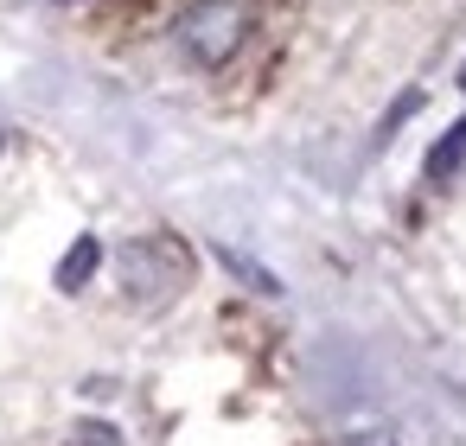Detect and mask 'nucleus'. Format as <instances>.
<instances>
[{
	"label": "nucleus",
	"instance_id": "f257e3e1",
	"mask_svg": "<svg viewBox=\"0 0 466 446\" xmlns=\"http://www.w3.org/2000/svg\"><path fill=\"white\" fill-rule=\"evenodd\" d=\"M116 274H122V300H128V306L160 312V306H173V300L192 287V249H186L173 230H147V236H128V243H122Z\"/></svg>",
	"mask_w": 466,
	"mask_h": 446
},
{
	"label": "nucleus",
	"instance_id": "f03ea898",
	"mask_svg": "<svg viewBox=\"0 0 466 446\" xmlns=\"http://www.w3.org/2000/svg\"><path fill=\"white\" fill-rule=\"evenodd\" d=\"M243 33H249V14L237 7V0H192V7L173 20V45H179L198 71L230 64L237 45H243Z\"/></svg>",
	"mask_w": 466,
	"mask_h": 446
},
{
	"label": "nucleus",
	"instance_id": "7ed1b4c3",
	"mask_svg": "<svg viewBox=\"0 0 466 446\" xmlns=\"http://www.w3.org/2000/svg\"><path fill=\"white\" fill-rule=\"evenodd\" d=\"M96 268H103V243H96V236H77V243L58 255L52 287H58V293H84V287L96 281Z\"/></svg>",
	"mask_w": 466,
	"mask_h": 446
},
{
	"label": "nucleus",
	"instance_id": "20e7f679",
	"mask_svg": "<svg viewBox=\"0 0 466 446\" xmlns=\"http://www.w3.org/2000/svg\"><path fill=\"white\" fill-rule=\"evenodd\" d=\"M218 268H224V274H237V281H243L249 293H262V300H281V293H288L275 268H262L256 255H243V249H230V243H218Z\"/></svg>",
	"mask_w": 466,
	"mask_h": 446
},
{
	"label": "nucleus",
	"instance_id": "39448f33",
	"mask_svg": "<svg viewBox=\"0 0 466 446\" xmlns=\"http://www.w3.org/2000/svg\"><path fill=\"white\" fill-rule=\"evenodd\" d=\"M460 166H466V115H460V122H453V128H447V134H441V141L428 147V160H421V173H428L434 185H447V179H453Z\"/></svg>",
	"mask_w": 466,
	"mask_h": 446
},
{
	"label": "nucleus",
	"instance_id": "423d86ee",
	"mask_svg": "<svg viewBox=\"0 0 466 446\" xmlns=\"http://www.w3.org/2000/svg\"><path fill=\"white\" fill-rule=\"evenodd\" d=\"M415 109H421V90H402V96H396V109H390V115H383V128H377V147H390V141H396V128H402Z\"/></svg>",
	"mask_w": 466,
	"mask_h": 446
},
{
	"label": "nucleus",
	"instance_id": "0eeeda50",
	"mask_svg": "<svg viewBox=\"0 0 466 446\" xmlns=\"http://www.w3.org/2000/svg\"><path fill=\"white\" fill-rule=\"evenodd\" d=\"M71 446H122V433L109 421H77L71 427Z\"/></svg>",
	"mask_w": 466,
	"mask_h": 446
},
{
	"label": "nucleus",
	"instance_id": "6e6552de",
	"mask_svg": "<svg viewBox=\"0 0 466 446\" xmlns=\"http://www.w3.org/2000/svg\"><path fill=\"white\" fill-rule=\"evenodd\" d=\"M345 446H396V433H383V427H370V433H351Z\"/></svg>",
	"mask_w": 466,
	"mask_h": 446
},
{
	"label": "nucleus",
	"instance_id": "1a4fd4ad",
	"mask_svg": "<svg viewBox=\"0 0 466 446\" xmlns=\"http://www.w3.org/2000/svg\"><path fill=\"white\" fill-rule=\"evenodd\" d=\"M460 90H466V64H460Z\"/></svg>",
	"mask_w": 466,
	"mask_h": 446
}]
</instances>
